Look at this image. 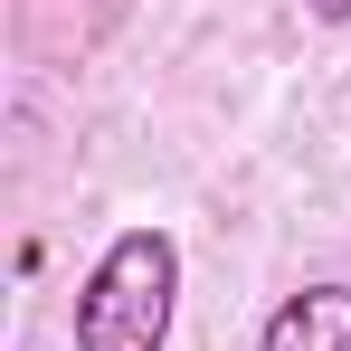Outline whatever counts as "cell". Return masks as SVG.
<instances>
[{"label": "cell", "mask_w": 351, "mask_h": 351, "mask_svg": "<svg viewBox=\"0 0 351 351\" xmlns=\"http://www.w3.org/2000/svg\"><path fill=\"white\" fill-rule=\"evenodd\" d=\"M171 304H180V247L171 228H123L86 285H76V351H162L171 342Z\"/></svg>", "instance_id": "6da1fadb"}, {"label": "cell", "mask_w": 351, "mask_h": 351, "mask_svg": "<svg viewBox=\"0 0 351 351\" xmlns=\"http://www.w3.org/2000/svg\"><path fill=\"white\" fill-rule=\"evenodd\" d=\"M304 10H313V19H332V29L351 19V0H304Z\"/></svg>", "instance_id": "277c9868"}, {"label": "cell", "mask_w": 351, "mask_h": 351, "mask_svg": "<svg viewBox=\"0 0 351 351\" xmlns=\"http://www.w3.org/2000/svg\"><path fill=\"white\" fill-rule=\"evenodd\" d=\"M256 351H351V285H304L266 313Z\"/></svg>", "instance_id": "3957f363"}, {"label": "cell", "mask_w": 351, "mask_h": 351, "mask_svg": "<svg viewBox=\"0 0 351 351\" xmlns=\"http://www.w3.org/2000/svg\"><path fill=\"white\" fill-rule=\"evenodd\" d=\"M123 10L133 0H19V48L48 66H76L123 29Z\"/></svg>", "instance_id": "7a4b0ae2"}]
</instances>
